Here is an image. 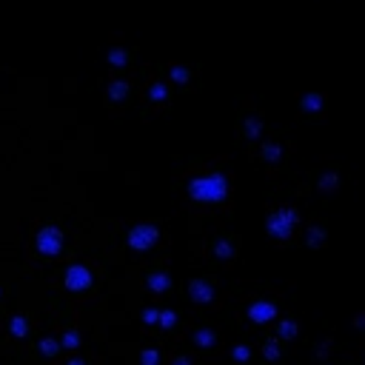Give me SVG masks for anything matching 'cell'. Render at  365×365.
Listing matches in <instances>:
<instances>
[{"label":"cell","instance_id":"obj_1","mask_svg":"<svg viewBox=\"0 0 365 365\" xmlns=\"http://www.w3.org/2000/svg\"><path fill=\"white\" fill-rule=\"evenodd\" d=\"M191 194L197 200H222L225 194V180L222 177H208V180H194Z\"/></svg>","mask_w":365,"mask_h":365},{"label":"cell","instance_id":"obj_2","mask_svg":"<svg viewBox=\"0 0 365 365\" xmlns=\"http://www.w3.org/2000/svg\"><path fill=\"white\" fill-rule=\"evenodd\" d=\"M60 248H63V234L57 228L48 225V228H43L37 234V251L43 257H54V254H60Z\"/></svg>","mask_w":365,"mask_h":365},{"label":"cell","instance_id":"obj_3","mask_svg":"<svg viewBox=\"0 0 365 365\" xmlns=\"http://www.w3.org/2000/svg\"><path fill=\"white\" fill-rule=\"evenodd\" d=\"M63 285L68 291H86L91 285V271L86 265H68V271L63 277Z\"/></svg>","mask_w":365,"mask_h":365},{"label":"cell","instance_id":"obj_4","mask_svg":"<svg viewBox=\"0 0 365 365\" xmlns=\"http://www.w3.org/2000/svg\"><path fill=\"white\" fill-rule=\"evenodd\" d=\"M157 242V228L154 225H137L131 234H128V245L134 248V251H145L148 245H154Z\"/></svg>","mask_w":365,"mask_h":365},{"label":"cell","instance_id":"obj_5","mask_svg":"<svg viewBox=\"0 0 365 365\" xmlns=\"http://www.w3.org/2000/svg\"><path fill=\"white\" fill-rule=\"evenodd\" d=\"M291 225H294V214H291V211H279V214L271 217V222H268V228H271L274 237H285V234H291Z\"/></svg>","mask_w":365,"mask_h":365},{"label":"cell","instance_id":"obj_6","mask_svg":"<svg viewBox=\"0 0 365 365\" xmlns=\"http://www.w3.org/2000/svg\"><path fill=\"white\" fill-rule=\"evenodd\" d=\"M248 317L254 319V322H268V319H274L277 317V305L274 302H254L251 308H248Z\"/></svg>","mask_w":365,"mask_h":365},{"label":"cell","instance_id":"obj_7","mask_svg":"<svg viewBox=\"0 0 365 365\" xmlns=\"http://www.w3.org/2000/svg\"><path fill=\"white\" fill-rule=\"evenodd\" d=\"M188 291H191V297H194L197 302H211V297H214V288H211L208 282H202V279H194V282L188 285Z\"/></svg>","mask_w":365,"mask_h":365},{"label":"cell","instance_id":"obj_8","mask_svg":"<svg viewBox=\"0 0 365 365\" xmlns=\"http://www.w3.org/2000/svg\"><path fill=\"white\" fill-rule=\"evenodd\" d=\"M168 285H171V277L163 274V271H157V274L148 277V288H151V291H165Z\"/></svg>","mask_w":365,"mask_h":365},{"label":"cell","instance_id":"obj_9","mask_svg":"<svg viewBox=\"0 0 365 365\" xmlns=\"http://www.w3.org/2000/svg\"><path fill=\"white\" fill-rule=\"evenodd\" d=\"M9 328H11L14 336H26V319H23V317H14V319L9 322Z\"/></svg>","mask_w":365,"mask_h":365},{"label":"cell","instance_id":"obj_10","mask_svg":"<svg viewBox=\"0 0 365 365\" xmlns=\"http://www.w3.org/2000/svg\"><path fill=\"white\" fill-rule=\"evenodd\" d=\"M174 322H177V314H174V311H163V314H160V325H163V328H171Z\"/></svg>","mask_w":365,"mask_h":365},{"label":"cell","instance_id":"obj_11","mask_svg":"<svg viewBox=\"0 0 365 365\" xmlns=\"http://www.w3.org/2000/svg\"><path fill=\"white\" fill-rule=\"evenodd\" d=\"M197 342H200L202 348H208V345L214 342V334H211V331H197Z\"/></svg>","mask_w":365,"mask_h":365},{"label":"cell","instance_id":"obj_12","mask_svg":"<svg viewBox=\"0 0 365 365\" xmlns=\"http://www.w3.org/2000/svg\"><path fill=\"white\" fill-rule=\"evenodd\" d=\"M57 348H60V345H57V339H43V342H40V351H43L46 356H48V354H54Z\"/></svg>","mask_w":365,"mask_h":365},{"label":"cell","instance_id":"obj_13","mask_svg":"<svg viewBox=\"0 0 365 365\" xmlns=\"http://www.w3.org/2000/svg\"><path fill=\"white\" fill-rule=\"evenodd\" d=\"M77 339H80V336H77L74 331H68V334L63 336V345H66V348H74V345H77Z\"/></svg>","mask_w":365,"mask_h":365},{"label":"cell","instance_id":"obj_14","mask_svg":"<svg viewBox=\"0 0 365 365\" xmlns=\"http://www.w3.org/2000/svg\"><path fill=\"white\" fill-rule=\"evenodd\" d=\"M143 365H157V351H145L143 354Z\"/></svg>","mask_w":365,"mask_h":365},{"label":"cell","instance_id":"obj_15","mask_svg":"<svg viewBox=\"0 0 365 365\" xmlns=\"http://www.w3.org/2000/svg\"><path fill=\"white\" fill-rule=\"evenodd\" d=\"M143 317H145V322L151 325V322H157V317H160V311H154V308H148V311H145Z\"/></svg>","mask_w":365,"mask_h":365},{"label":"cell","instance_id":"obj_16","mask_svg":"<svg viewBox=\"0 0 365 365\" xmlns=\"http://www.w3.org/2000/svg\"><path fill=\"white\" fill-rule=\"evenodd\" d=\"M234 356L237 359H248V348H234Z\"/></svg>","mask_w":365,"mask_h":365},{"label":"cell","instance_id":"obj_17","mask_svg":"<svg viewBox=\"0 0 365 365\" xmlns=\"http://www.w3.org/2000/svg\"><path fill=\"white\" fill-rule=\"evenodd\" d=\"M174 365H188V362H185V359H177V362H174Z\"/></svg>","mask_w":365,"mask_h":365},{"label":"cell","instance_id":"obj_18","mask_svg":"<svg viewBox=\"0 0 365 365\" xmlns=\"http://www.w3.org/2000/svg\"><path fill=\"white\" fill-rule=\"evenodd\" d=\"M68 365H83V362H80V359H71V362H68Z\"/></svg>","mask_w":365,"mask_h":365}]
</instances>
